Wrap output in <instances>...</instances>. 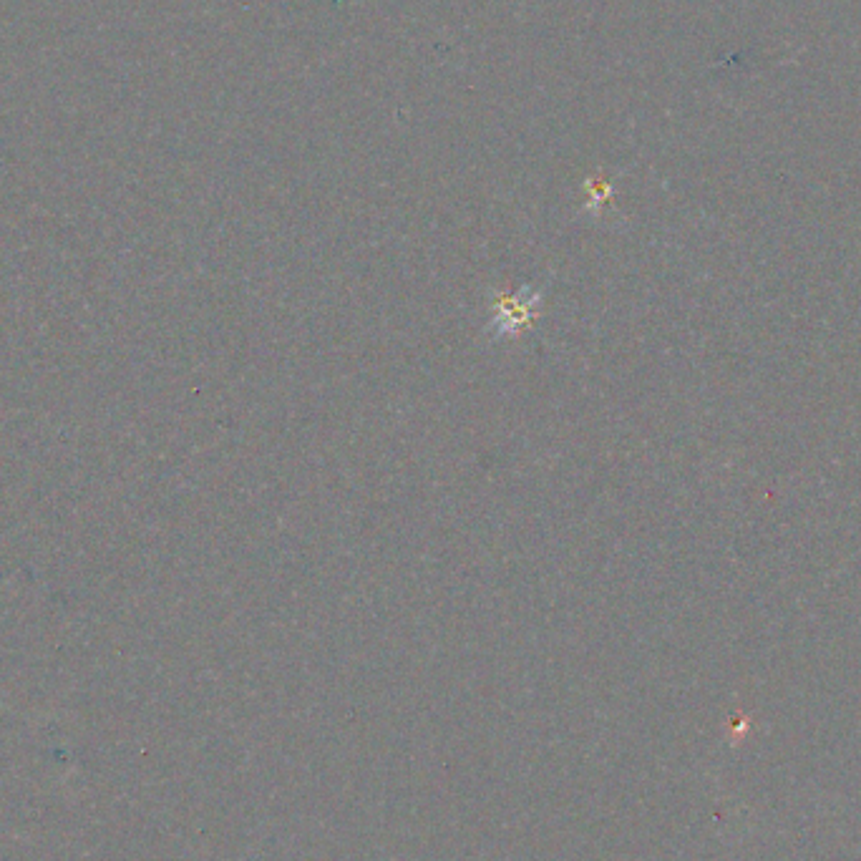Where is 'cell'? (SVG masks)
I'll return each mask as SVG.
<instances>
[{
  "instance_id": "6da1fadb",
  "label": "cell",
  "mask_w": 861,
  "mask_h": 861,
  "mask_svg": "<svg viewBox=\"0 0 861 861\" xmlns=\"http://www.w3.org/2000/svg\"><path fill=\"white\" fill-rule=\"evenodd\" d=\"M496 323L501 325V333H519V328H524V325L529 323V320L537 315V305L532 303V300H527V303H522V298H517V295H507V298H501L499 305H496Z\"/></svg>"
}]
</instances>
